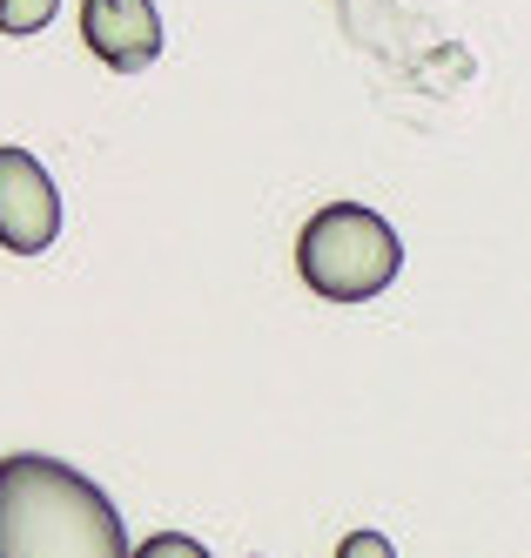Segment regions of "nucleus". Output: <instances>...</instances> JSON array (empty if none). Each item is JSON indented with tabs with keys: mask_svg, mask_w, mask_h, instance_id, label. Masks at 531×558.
<instances>
[{
	"mask_svg": "<svg viewBox=\"0 0 531 558\" xmlns=\"http://www.w3.org/2000/svg\"><path fill=\"white\" fill-rule=\"evenodd\" d=\"M0 558H129V525L88 471L14 451L0 458Z\"/></svg>",
	"mask_w": 531,
	"mask_h": 558,
	"instance_id": "f257e3e1",
	"label": "nucleus"
},
{
	"mask_svg": "<svg viewBox=\"0 0 531 558\" xmlns=\"http://www.w3.org/2000/svg\"><path fill=\"white\" fill-rule=\"evenodd\" d=\"M129 558H209V545L189 532H155L148 545H129Z\"/></svg>",
	"mask_w": 531,
	"mask_h": 558,
	"instance_id": "423d86ee",
	"label": "nucleus"
},
{
	"mask_svg": "<svg viewBox=\"0 0 531 558\" xmlns=\"http://www.w3.org/2000/svg\"><path fill=\"white\" fill-rule=\"evenodd\" d=\"M397 269H403L397 229L363 203L316 209L297 235V276L323 303H371L397 283Z\"/></svg>",
	"mask_w": 531,
	"mask_h": 558,
	"instance_id": "f03ea898",
	"label": "nucleus"
},
{
	"mask_svg": "<svg viewBox=\"0 0 531 558\" xmlns=\"http://www.w3.org/2000/svg\"><path fill=\"white\" fill-rule=\"evenodd\" d=\"M337 558H397V545H390L384 532H350V538L337 545Z\"/></svg>",
	"mask_w": 531,
	"mask_h": 558,
	"instance_id": "0eeeda50",
	"label": "nucleus"
},
{
	"mask_svg": "<svg viewBox=\"0 0 531 558\" xmlns=\"http://www.w3.org/2000/svg\"><path fill=\"white\" fill-rule=\"evenodd\" d=\"M81 41L114 74H142L161 61V14L155 0H81Z\"/></svg>",
	"mask_w": 531,
	"mask_h": 558,
	"instance_id": "20e7f679",
	"label": "nucleus"
},
{
	"mask_svg": "<svg viewBox=\"0 0 531 558\" xmlns=\"http://www.w3.org/2000/svg\"><path fill=\"white\" fill-rule=\"evenodd\" d=\"M61 14V0H0V34H40Z\"/></svg>",
	"mask_w": 531,
	"mask_h": 558,
	"instance_id": "39448f33",
	"label": "nucleus"
},
{
	"mask_svg": "<svg viewBox=\"0 0 531 558\" xmlns=\"http://www.w3.org/2000/svg\"><path fill=\"white\" fill-rule=\"evenodd\" d=\"M61 235V189L40 169V155L0 148V250L40 256Z\"/></svg>",
	"mask_w": 531,
	"mask_h": 558,
	"instance_id": "7ed1b4c3",
	"label": "nucleus"
}]
</instances>
